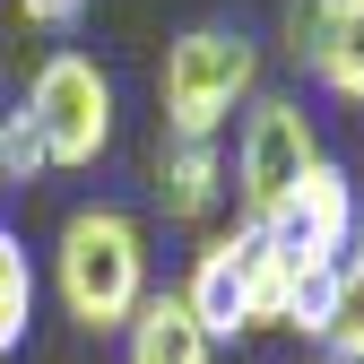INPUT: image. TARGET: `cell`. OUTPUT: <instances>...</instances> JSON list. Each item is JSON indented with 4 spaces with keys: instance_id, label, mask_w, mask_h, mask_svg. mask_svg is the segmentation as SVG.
<instances>
[{
    "instance_id": "5b68a950",
    "label": "cell",
    "mask_w": 364,
    "mask_h": 364,
    "mask_svg": "<svg viewBox=\"0 0 364 364\" xmlns=\"http://www.w3.org/2000/svg\"><path fill=\"white\" fill-rule=\"evenodd\" d=\"M355 200H364V182H355L338 156H312L304 182L278 200V217H269L260 235L278 243V252H295V260H338L347 235H355Z\"/></svg>"
},
{
    "instance_id": "7c38bea8",
    "label": "cell",
    "mask_w": 364,
    "mask_h": 364,
    "mask_svg": "<svg viewBox=\"0 0 364 364\" xmlns=\"http://www.w3.org/2000/svg\"><path fill=\"white\" fill-rule=\"evenodd\" d=\"M35 173H53V165H43L35 122H26V113H0V182H35Z\"/></svg>"
},
{
    "instance_id": "4fadbf2b",
    "label": "cell",
    "mask_w": 364,
    "mask_h": 364,
    "mask_svg": "<svg viewBox=\"0 0 364 364\" xmlns=\"http://www.w3.org/2000/svg\"><path fill=\"white\" fill-rule=\"evenodd\" d=\"M330 9L338 0H287V53L312 70V53H321V35H330Z\"/></svg>"
},
{
    "instance_id": "3957f363",
    "label": "cell",
    "mask_w": 364,
    "mask_h": 364,
    "mask_svg": "<svg viewBox=\"0 0 364 364\" xmlns=\"http://www.w3.org/2000/svg\"><path fill=\"white\" fill-rule=\"evenodd\" d=\"M18 113L35 122L43 165H53V173H87V165L113 148V78L87 61V53H43Z\"/></svg>"
},
{
    "instance_id": "9c48e42d",
    "label": "cell",
    "mask_w": 364,
    "mask_h": 364,
    "mask_svg": "<svg viewBox=\"0 0 364 364\" xmlns=\"http://www.w3.org/2000/svg\"><path fill=\"white\" fill-rule=\"evenodd\" d=\"M321 347L338 364H364V200H355V235L330 260V312H321Z\"/></svg>"
},
{
    "instance_id": "277c9868",
    "label": "cell",
    "mask_w": 364,
    "mask_h": 364,
    "mask_svg": "<svg viewBox=\"0 0 364 364\" xmlns=\"http://www.w3.org/2000/svg\"><path fill=\"white\" fill-rule=\"evenodd\" d=\"M312 156H321L312 113H304L295 96H252L243 139H235V182H225V191L243 200V225H269V217H278V200L304 182Z\"/></svg>"
},
{
    "instance_id": "ba28073f",
    "label": "cell",
    "mask_w": 364,
    "mask_h": 364,
    "mask_svg": "<svg viewBox=\"0 0 364 364\" xmlns=\"http://www.w3.org/2000/svg\"><path fill=\"white\" fill-rule=\"evenodd\" d=\"M130 364H217V338L191 321V304L173 295H148L139 312H130Z\"/></svg>"
},
{
    "instance_id": "6da1fadb",
    "label": "cell",
    "mask_w": 364,
    "mask_h": 364,
    "mask_svg": "<svg viewBox=\"0 0 364 364\" xmlns=\"http://www.w3.org/2000/svg\"><path fill=\"white\" fill-rule=\"evenodd\" d=\"M53 287L78 330H130V312L148 304V235L122 208H70L53 243Z\"/></svg>"
},
{
    "instance_id": "8fae6325",
    "label": "cell",
    "mask_w": 364,
    "mask_h": 364,
    "mask_svg": "<svg viewBox=\"0 0 364 364\" xmlns=\"http://www.w3.org/2000/svg\"><path fill=\"white\" fill-rule=\"evenodd\" d=\"M26 321H35V260H26V243L9 225H0V355L26 338Z\"/></svg>"
},
{
    "instance_id": "52a82bcc",
    "label": "cell",
    "mask_w": 364,
    "mask_h": 364,
    "mask_svg": "<svg viewBox=\"0 0 364 364\" xmlns=\"http://www.w3.org/2000/svg\"><path fill=\"white\" fill-rule=\"evenodd\" d=\"M156 200H165V217L173 225H208L225 200V156H217V139H173L165 148V165H156Z\"/></svg>"
},
{
    "instance_id": "2e32d148",
    "label": "cell",
    "mask_w": 364,
    "mask_h": 364,
    "mask_svg": "<svg viewBox=\"0 0 364 364\" xmlns=\"http://www.w3.org/2000/svg\"><path fill=\"white\" fill-rule=\"evenodd\" d=\"M0 191H9V182H0Z\"/></svg>"
},
{
    "instance_id": "9a60e30c",
    "label": "cell",
    "mask_w": 364,
    "mask_h": 364,
    "mask_svg": "<svg viewBox=\"0 0 364 364\" xmlns=\"http://www.w3.org/2000/svg\"><path fill=\"white\" fill-rule=\"evenodd\" d=\"M312 364H338V355H312Z\"/></svg>"
},
{
    "instance_id": "30bf717a",
    "label": "cell",
    "mask_w": 364,
    "mask_h": 364,
    "mask_svg": "<svg viewBox=\"0 0 364 364\" xmlns=\"http://www.w3.org/2000/svg\"><path fill=\"white\" fill-rule=\"evenodd\" d=\"M312 78H321L330 96L364 105V0H338L330 9V35H321V53H312Z\"/></svg>"
},
{
    "instance_id": "5bb4252c",
    "label": "cell",
    "mask_w": 364,
    "mask_h": 364,
    "mask_svg": "<svg viewBox=\"0 0 364 364\" xmlns=\"http://www.w3.org/2000/svg\"><path fill=\"white\" fill-rule=\"evenodd\" d=\"M18 18H26V26H53V35H70V26L87 18V0H18Z\"/></svg>"
},
{
    "instance_id": "8992f818",
    "label": "cell",
    "mask_w": 364,
    "mask_h": 364,
    "mask_svg": "<svg viewBox=\"0 0 364 364\" xmlns=\"http://www.w3.org/2000/svg\"><path fill=\"white\" fill-rule=\"evenodd\" d=\"M252 269H260V225H235V235H208L191 252V278H182V304L208 338L252 330Z\"/></svg>"
},
{
    "instance_id": "7a4b0ae2",
    "label": "cell",
    "mask_w": 364,
    "mask_h": 364,
    "mask_svg": "<svg viewBox=\"0 0 364 364\" xmlns=\"http://www.w3.org/2000/svg\"><path fill=\"white\" fill-rule=\"evenodd\" d=\"M260 87V53L235 26H191L165 43V70H156V96H165V130L173 139H217L235 105H252Z\"/></svg>"
}]
</instances>
